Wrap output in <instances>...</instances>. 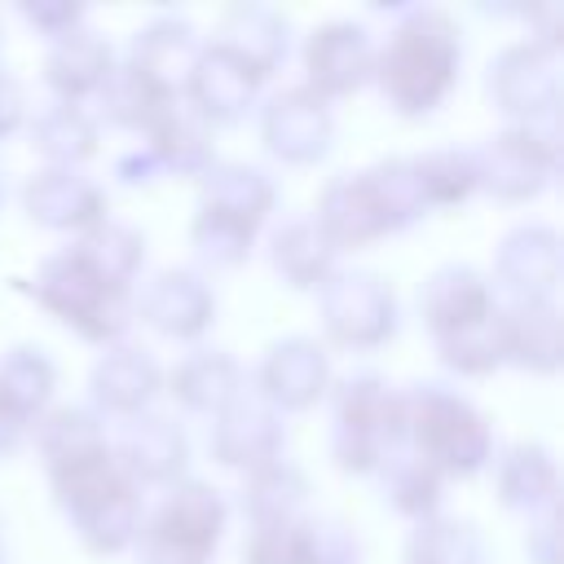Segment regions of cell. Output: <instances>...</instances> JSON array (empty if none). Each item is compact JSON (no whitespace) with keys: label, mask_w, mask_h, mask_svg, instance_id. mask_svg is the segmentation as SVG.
Instances as JSON below:
<instances>
[{"label":"cell","mask_w":564,"mask_h":564,"mask_svg":"<svg viewBox=\"0 0 564 564\" xmlns=\"http://www.w3.org/2000/svg\"><path fill=\"white\" fill-rule=\"evenodd\" d=\"M26 119H31L26 88H22L9 70H0V141H4V137H13L18 128H26Z\"/></svg>","instance_id":"cell-47"},{"label":"cell","mask_w":564,"mask_h":564,"mask_svg":"<svg viewBox=\"0 0 564 564\" xmlns=\"http://www.w3.org/2000/svg\"><path fill=\"white\" fill-rule=\"evenodd\" d=\"M31 432H35V449H40L48 476L110 454L106 419L88 405H48Z\"/></svg>","instance_id":"cell-29"},{"label":"cell","mask_w":564,"mask_h":564,"mask_svg":"<svg viewBox=\"0 0 564 564\" xmlns=\"http://www.w3.org/2000/svg\"><path fill=\"white\" fill-rule=\"evenodd\" d=\"M26 137L31 150L44 159V167H84L97 145H101V128L97 115H88L79 101H48L26 119Z\"/></svg>","instance_id":"cell-31"},{"label":"cell","mask_w":564,"mask_h":564,"mask_svg":"<svg viewBox=\"0 0 564 564\" xmlns=\"http://www.w3.org/2000/svg\"><path fill=\"white\" fill-rule=\"evenodd\" d=\"M494 278L498 286H507L511 300H555L560 278H564V251H560L555 225L546 220L511 225L498 238Z\"/></svg>","instance_id":"cell-18"},{"label":"cell","mask_w":564,"mask_h":564,"mask_svg":"<svg viewBox=\"0 0 564 564\" xmlns=\"http://www.w3.org/2000/svg\"><path fill=\"white\" fill-rule=\"evenodd\" d=\"M256 110H260V119H256L260 123V145L278 163L308 167V163H317V159L330 154L335 115H330V101H322L313 88H304V84L278 88Z\"/></svg>","instance_id":"cell-11"},{"label":"cell","mask_w":564,"mask_h":564,"mask_svg":"<svg viewBox=\"0 0 564 564\" xmlns=\"http://www.w3.org/2000/svg\"><path fill=\"white\" fill-rule=\"evenodd\" d=\"M115 176H119L123 185H150V181L163 176V172H159V163H154V154H150L145 145H132V150H123V154L115 159Z\"/></svg>","instance_id":"cell-48"},{"label":"cell","mask_w":564,"mask_h":564,"mask_svg":"<svg viewBox=\"0 0 564 564\" xmlns=\"http://www.w3.org/2000/svg\"><path fill=\"white\" fill-rule=\"evenodd\" d=\"M251 383H256L251 392L264 405H273L282 419L313 410L330 392V352L313 335H282L260 352Z\"/></svg>","instance_id":"cell-10"},{"label":"cell","mask_w":564,"mask_h":564,"mask_svg":"<svg viewBox=\"0 0 564 564\" xmlns=\"http://www.w3.org/2000/svg\"><path fill=\"white\" fill-rule=\"evenodd\" d=\"M524 551H529V564H560V516H555V507L529 516Z\"/></svg>","instance_id":"cell-46"},{"label":"cell","mask_w":564,"mask_h":564,"mask_svg":"<svg viewBox=\"0 0 564 564\" xmlns=\"http://www.w3.org/2000/svg\"><path fill=\"white\" fill-rule=\"evenodd\" d=\"M370 185H375V198L383 207V220H388V234H401L410 225H419L427 216V203L419 194V181H414V167H410V154H388V159H375L366 167Z\"/></svg>","instance_id":"cell-40"},{"label":"cell","mask_w":564,"mask_h":564,"mask_svg":"<svg viewBox=\"0 0 564 564\" xmlns=\"http://www.w3.org/2000/svg\"><path fill=\"white\" fill-rule=\"evenodd\" d=\"M269 269L291 291H322L326 278L339 269V251L317 229L313 216H286L269 234Z\"/></svg>","instance_id":"cell-28"},{"label":"cell","mask_w":564,"mask_h":564,"mask_svg":"<svg viewBox=\"0 0 564 564\" xmlns=\"http://www.w3.org/2000/svg\"><path fill=\"white\" fill-rule=\"evenodd\" d=\"M308 516L278 520V524H251L242 538V564H313Z\"/></svg>","instance_id":"cell-42"},{"label":"cell","mask_w":564,"mask_h":564,"mask_svg":"<svg viewBox=\"0 0 564 564\" xmlns=\"http://www.w3.org/2000/svg\"><path fill=\"white\" fill-rule=\"evenodd\" d=\"M57 511L93 555H119L137 542L145 520V494L115 467V454L48 476Z\"/></svg>","instance_id":"cell-3"},{"label":"cell","mask_w":564,"mask_h":564,"mask_svg":"<svg viewBox=\"0 0 564 564\" xmlns=\"http://www.w3.org/2000/svg\"><path fill=\"white\" fill-rule=\"evenodd\" d=\"M410 167H414V181H419L427 212L432 207H463L476 194V163H471V150H463V145L419 150V154H410Z\"/></svg>","instance_id":"cell-39"},{"label":"cell","mask_w":564,"mask_h":564,"mask_svg":"<svg viewBox=\"0 0 564 564\" xmlns=\"http://www.w3.org/2000/svg\"><path fill=\"white\" fill-rule=\"evenodd\" d=\"M397 291L375 269H335L317 291V322L330 344L370 352L397 335Z\"/></svg>","instance_id":"cell-9"},{"label":"cell","mask_w":564,"mask_h":564,"mask_svg":"<svg viewBox=\"0 0 564 564\" xmlns=\"http://www.w3.org/2000/svg\"><path fill=\"white\" fill-rule=\"evenodd\" d=\"M313 220L330 238L335 251H361V247L388 238V220H383V207L375 198V185H370L366 167L330 176L317 194Z\"/></svg>","instance_id":"cell-22"},{"label":"cell","mask_w":564,"mask_h":564,"mask_svg":"<svg viewBox=\"0 0 564 564\" xmlns=\"http://www.w3.org/2000/svg\"><path fill=\"white\" fill-rule=\"evenodd\" d=\"M564 48L542 40H516L498 48L485 66V93L507 123H546L560 110Z\"/></svg>","instance_id":"cell-8"},{"label":"cell","mask_w":564,"mask_h":564,"mask_svg":"<svg viewBox=\"0 0 564 564\" xmlns=\"http://www.w3.org/2000/svg\"><path fill=\"white\" fill-rule=\"evenodd\" d=\"M115 467L137 485V489H167L176 480H185V463H189V436L172 414H137L123 423L119 441H110Z\"/></svg>","instance_id":"cell-17"},{"label":"cell","mask_w":564,"mask_h":564,"mask_svg":"<svg viewBox=\"0 0 564 564\" xmlns=\"http://www.w3.org/2000/svg\"><path fill=\"white\" fill-rule=\"evenodd\" d=\"M115 48L101 31H93L88 22L62 40L48 44L44 53V84L53 88V101H79L97 97V88L106 84V75L115 70Z\"/></svg>","instance_id":"cell-26"},{"label":"cell","mask_w":564,"mask_h":564,"mask_svg":"<svg viewBox=\"0 0 564 564\" xmlns=\"http://www.w3.org/2000/svg\"><path fill=\"white\" fill-rule=\"evenodd\" d=\"M405 564H485V538L463 516H427L405 538Z\"/></svg>","instance_id":"cell-38"},{"label":"cell","mask_w":564,"mask_h":564,"mask_svg":"<svg viewBox=\"0 0 564 564\" xmlns=\"http://www.w3.org/2000/svg\"><path fill=\"white\" fill-rule=\"evenodd\" d=\"M0 203H4V163H0Z\"/></svg>","instance_id":"cell-50"},{"label":"cell","mask_w":564,"mask_h":564,"mask_svg":"<svg viewBox=\"0 0 564 564\" xmlns=\"http://www.w3.org/2000/svg\"><path fill=\"white\" fill-rule=\"evenodd\" d=\"M22 212L26 220L57 234H84L110 216L106 189L75 167H35L22 181Z\"/></svg>","instance_id":"cell-19"},{"label":"cell","mask_w":564,"mask_h":564,"mask_svg":"<svg viewBox=\"0 0 564 564\" xmlns=\"http://www.w3.org/2000/svg\"><path fill=\"white\" fill-rule=\"evenodd\" d=\"M476 189L498 203H533L560 172L555 119L546 123H507L471 150Z\"/></svg>","instance_id":"cell-7"},{"label":"cell","mask_w":564,"mask_h":564,"mask_svg":"<svg viewBox=\"0 0 564 564\" xmlns=\"http://www.w3.org/2000/svg\"><path fill=\"white\" fill-rule=\"evenodd\" d=\"M436 361L458 375V379H485L502 366V352H498V335H494V317L476 330H458V335H445L436 339Z\"/></svg>","instance_id":"cell-43"},{"label":"cell","mask_w":564,"mask_h":564,"mask_svg":"<svg viewBox=\"0 0 564 564\" xmlns=\"http://www.w3.org/2000/svg\"><path fill=\"white\" fill-rule=\"evenodd\" d=\"M494 308H498V295H494L489 273H480L476 264H463V260L436 264L419 286V317L432 339L476 330L494 317Z\"/></svg>","instance_id":"cell-16"},{"label":"cell","mask_w":564,"mask_h":564,"mask_svg":"<svg viewBox=\"0 0 564 564\" xmlns=\"http://www.w3.org/2000/svg\"><path fill=\"white\" fill-rule=\"evenodd\" d=\"M463 66V31L441 4H410L397 13L388 40L375 48L370 84L383 106L401 119L432 115L458 84Z\"/></svg>","instance_id":"cell-1"},{"label":"cell","mask_w":564,"mask_h":564,"mask_svg":"<svg viewBox=\"0 0 564 564\" xmlns=\"http://www.w3.org/2000/svg\"><path fill=\"white\" fill-rule=\"evenodd\" d=\"M70 251H75L106 286H119V291H132V286H137V273H141V264H145V238H141V229H132V225H123V220H115V216H106V220H97L93 229L75 234Z\"/></svg>","instance_id":"cell-35"},{"label":"cell","mask_w":564,"mask_h":564,"mask_svg":"<svg viewBox=\"0 0 564 564\" xmlns=\"http://www.w3.org/2000/svg\"><path fill=\"white\" fill-rule=\"evenodd\" d=\"M176 101H181V97L163 93L159 84H150V79H145L137 66H128V62H115V70L106 75V84L97 88L101 119L115 123V128H123V132H141V137H145Z\"/></svg>","instance_id":"cell-36"},{"label":"cell","mask_w":564,"mask_h":564,"mask_svg":"<svg viewBox=\"0 0 564 564\" xmlns=\"http://www.w3.org/2000/svg\"><path fill=\"white\" fill-rule=\"evenodd\" d=\"M330 458L344 476H375L401 445V388L375 370H352L330 383Z\"/></svg>","instance_id":"cell-5"},{"label":"cell","mask_w":564,"mask_h":564,"mask_svg":"<svg viewBox=\"0 0 564 564\" xmlns=\"http://www.w3.org/2000/svg\"><path fill=\"white\" fill-rule=\"evenodd\" d=\"M145 150L154 154L159 172L167 176H185V181H198L212 163H216V137L212 128L189 115L185 101H176L150 132H145Z\"/></svg>","instance_id":"cell-33"},{"label":"cell","mask_w":564,"mask_h":564,"mask_svg":"<svg viewBox=\"0 0 564 564\" xmlns=\"http://www.w3.org/2000/svg\"><path fill=\"white\" fill-rule=\"evenodd\" d=\"M18 18L40 35V40H62L84 26V4L79 0H18Z\"/></svg>","instance_id":"cell-44"},{"label":"cell","mask_w":564,"mask_h":564,"mask_svg":"<svg viewBox=\"0 0 564 564\" xmlns=\"http://www.w3.org/2000/svg\"><path fill=\"white\" fill-rule=\"evenodd\" d=\"M159 392H163V366L141 344H110L88 370V397L101 419L106 414L137 419L154 405Z\"/></svg>","instance_id":"cell-20"},{"label":"cell","mask_w":564,"mask_h":564,"mask_svg":"<svg viewBox=\"0 0 564 564\" xmlns=\"http://www.w3.org/2000/svg\"><path fill=\"white\" fill-rule=\"evenodd\" d=\"M308 476L300 463L291 458H273L264 467L242 471L238 485V511L251 524H278V520H295L308 516Z\"/></svg>","instance_id":"cell-32"},{"label":"cell","mask_w":564,"mask_h":564,"mask_svg":"<svg viewBox=\"0 0 564 564\" xmlns=\"http://www.w3.org/2000/svg\"><path fill=\"white\" fill-rule=\"evenodd\" d=\"M0 564H4V546H0Z\"/></svg>","instance_id":"cell-51"},{"label":"cell","mask_w":564,"mask_h":564,"mask_svg":"<svg viewBox=\"0 0 564 564\" xmlns=\"http://www.w3.org/2000/svg\"><path fill=\"white\" fill-rule=\"evenodd\" d=\"M220 48H229L234 57H242L256 75H273L282 70L286 53H291V26L278 9L269 4H234L220 13L216 22V35H212Z\"/></svg>","instance_id":"cell-30"},{"label":"cell","mask_w":564,"mask_h":564,"mask_svg":"<svg viewBox=\"0 0 564 564\" xmlns=\"http://www.w3.org/2000/svg\"><path fill=\"white\" fill-rule=\"evenodd\" d=\"M18 291H26L44 313L97 348L123 344L132 326V291L106 286L70 247L44 256L35 278H18Z\"/></svg>","instance_id":"cell-4"},{"label":"cell","mask_w":564,"mask_h":564,"mask_svg":"<svg viewBox=\"0 0 564 564\" xmlns=\"http://www.w3.org/2000/svg\"><path fill=\"white\" fill-rule=\"evenodd\" d=\"M26 436H31V423L18 419V414L0 401V458H13V454L26 445Z\"/></svg>","instance_id":"cell-49"},{"label":"cell","mask_w":564,"mask_h":564,"mask_svg":"<svg viewBox=\"0 0 564 564\" xmlns=\"http://www.w3.org/2000/svg\"><path fill=\"white\" fill-rule=\"evenodd\" d=\"M229 524V502L207 480H176L167 485L163 502L145 511L141 533L132 542L137 564H212Z\"/></svg>","instance_id":"cell-6"},{"label":"cell","mask_w":564,"mask_h":564,"mask_svg":"<svg viewBox=\"0 0 564 564\" xmlns=\"http://www.w3.org/2000/svg\"><path fill=\"white\" fill-rule=\"evenodd\" d=\"M198 207H212L220 216H234L251 229H260L278 207V185L264 167L242 159H216L198 176Z\"/></svg>","instance_id":"cell-27"},{"label":"cell","mask_w":564,"mask_h":564,"mask_svg":"<svg viewBox=\"0 0 564 564\" xmlns=\"http://www.w3.org/2000/svg\"><path fill=\"white\" fill-rule=\"evenodd\" d=\"M304 62V88H313L322 101L352 97L370 84L375 70V40L352 18H330L304 35L300 48Z\"/></svg>","instance_id":"cell-13"},{"label":"cell","mask_w":564,"mask_h":564,"mask_svg":"<svg viewBox=\"0 0 564 564\" xmlns=\"http://www.w3.org/2000/svg\"><path fill=\"white\" fill-rule=\"evenodd\" d=\"M282 449H286V419L273 405H264L251 388L207 423V454L229 471L264 467L282 458Z\"/></svg>","instance_id":"cell-15"},{"label":"cell","mask_w":564,"mask_h":564,"mask_svg":"<svg viewBox=\"0 0 564 564\" xmlns=\"http://www.w3.org/2000/svg\"><path fill=\"white\" fill-rule=\"evenodd\" d=\"M494 494L507 511H520V516H538L555 507V494H560L555 454L542 441H511L494 449Z\"/></svg>","instance_id":"cell-25"},{"label":"cell","mask_w":564,"mask_h":564,"mask_svg":"<svg viewBox=\"0 0 564 564\" xmlns=\"http://www.w3.org/2000/svg\"><path fill=\"white\" fill-rule=\"evenodd\" d=\"M198 53H203V35L194 31V22L181 18V13H159V18H150L145 26L132 31L123 62L137 66L163 93L181 97L194 62H198Z\"/></svg>","instance_id":"cell-23"},{"label":"cell","mask_w":564,"mask_h":564,"mask_svg":"<svg viewBox=\"0 0 564 564\" xmlns=\"http://www.w3.org/2000/svg\"><path fill=\"white\" fill-rule=\"evenodd\" d=\"M53 392H57V366L44 348L13 344L9 352H0V401L18 419L35 427V419L53 405Z\"/></svg>","instance_id":"cell-37"},{"label":"cell","mask_w":564,"mask_h":564,"mask_svg":"<svg viewBox=\"0 0 564 564\" xmlns=\"http://www.w3.org/2000/svg\"><path fill=\"white\" fill-rule=\"evenodd\" d=\"M256 234L260 229H251L234 216H220L212 207H198L194 220H189V247L212 269H242L256 251Z\"/></svg>","instance_id":"cell-41"},{"label":"cell","mask_w":564,"mask_h":564,"mask_svg":"<svg viewBox=\"0 0 564 564\" xmlns=\"http://www.w3.org/2000/svg\"><path fill=\"white\" fill-rule=\"evenodd\" d=\"M313 564H361V542L339 516H308Z\"/></svg>","instance_id":"cell-45"},{"label":"cell","mask_w":564,"mask_h":564,"mask_svg":"<svg viewBox=\"0 0 564 564\" xmlns=\"http://www.w3.org/2000/svg\"><path fill=\"white\" fill-rule=\"evenodd\" d=\"M260 88H264V75H256L242 57H234L216 40H203V53L185 79L181 101L189 106V115H198L216 132V128L242 123L260 106Z\"/></svg>","instance_id":"cell-14"},{"label":"cell","mask_w":564,"mask_h":564,"mask_svg":"<svg viewBox=\"0 0 564 564\" xmlns=\"http://www.w3.org/2000/svg\"><path fill=\"white\" fill-rule=\"evenodd\" d=\"M494 335L502 366L529 370V375H555L564 357L560 339V308L555 300H502L494 308Z\"/></svg>","instance_id":"cell-21"},{"label":"cell","mask_w":564,"mask_h":564,"mask_svg":"<svg viewBox=\"0 0 564 564\" xmlns=\"http://www.w3.org/2000/svg\"><path fill=\"white\" fill-rule=\"evenodd\" d=\"M163 392L181 410L212 419L247 392V370L225 348H189L185 357H176L172 370H163Z\"/></svg>","instance_id":"cell-24"},{"label":"cell","mask_w":564,"mask_h":564,"mask_svg":"<svg viewBox=\"0 0 564 564\" xmlns=\"http://www.w3.org/2000/svg\"><path fill=\"white\" fill-rule=\"evenodd\" d=\"M375 480H379L383 507L397 511V516H405V520H414V524L441 511L445 476H441L432 463H423L414 449H405V445H397V449L379 463Z\"/></svg>","instance_id":"cell-34"},{"label":"cell","mask_w":564,"mask_h":564,"mask_svg":"<svg viewBox=\"0 0 564 564\" xmlns=\"http://www.w3.org/2000/svg\"><path fill=\"white\" fill-rule=\"evenodd\" d=\"M132 317H141L154 335L194 344L216 322V291L198 269L167 264L154 269L141 291H132Z\"/></svg>","instance_id":"cell-12"},{"label":"cell","mask_w":564,"mask_h":564,"mask_svg":"<svg viewBox=\"0 0 564 564\" xmlns=\"http://www.w3.org/2000/svg\"><path fill=\"white\" fill-rule=\"evenodd\" d=\"M401 445L445 480H467L494 463V423L458 388L423 379L401 392Z\"/></svg>","instance_id":"cell-2"}]
</instances>
